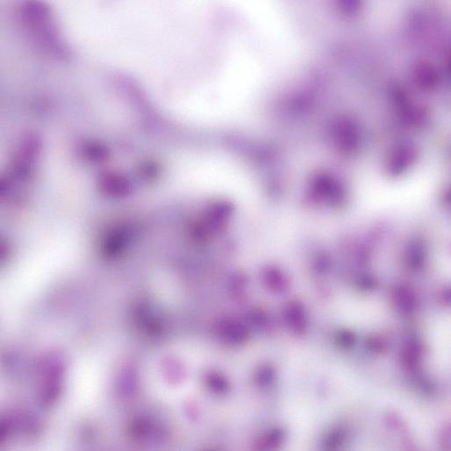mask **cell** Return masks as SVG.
<instances>
[{"label": "cell", "mask_w": 451, "mask_h": 451, "mask_svg": "<svg viewBox=\"0 0 451 451\" xmlns=\"http://www.w3.org/2000/svg\"><path fill=\"white\" fill-rule=\"evenodd\" d=\"M415 78L422 88L431 89L438 84L439 76L436 69L428 63H421L415 69Z\"/></svg>", "instance_id": "6da1fadb"}, {"label": "cell", "mask_w": 451, "mask_h": 451, "mask_svg": "<svg viewBox=\"0 0 451 451\" xmlns=\"http://www.w3.org/2000/svg\"><path fill=\"white\" fill-rule=\"evenodd\" d=\"M336 130L338 140L344 147L351 148L354 146L357 141V129L356 125L351 120H340L336 126Z\"/></svg>", "instance_id": "7a4b0ae2"}, {"label": "cell", "mask_w": 451, "mask_h": 451, "mask_svg": "<svg viewBox=\"0 0 451 451\" xmlns=\"http://www.w3.org/2000/svg\"><path fill=\"white\" fill-rule=\"evenodd\" d=\"M421 346L416 341H412L405 348L402 362L409 369H414L419 365L421 357Z\"/></svg>", "instance_id": "3957f363"}, {"label": "cell", "mask_w": 451, "mask_h": 451, "mask_svg": "<svg viewBox=\"0 0 451 451\" xmlns=\"http://www.w3.org/2000/svg\"><path fill=\"white\" fill-rule=\"evenodd\" d=\"M336 343L340 348L348 349L352 348L356 343V336L349 330H341L336 336Z\"/></svg>", "instance_id": "277c9868"}, {"label": "cell", "mask_w": 451, "mask_h": 451, "mask_svg": "<svg viewBox=\"0 0 451 451\" xmlns=\"http://www.w3.org/2000/svg\"><path fill=\"white\" fill-rule=\"evenodd\" d=\"M397 301L400 305V309L404 311H411L413 306V299L412 295L407 290L400 288L397 292Z\"/></svg>", "instance_id": "5b68a950"}, {"label": "cell", "mask_w": 451, "mask_h": 451, "mask_svg": "<svg viewBox=\"0 0 451 451\" xmlns=\"http://www.w3.org/2000/svg\"><path fill=\"white\" fill-rule=\"evenodd\" d=\"M366 347L374 353H383L387 350L386 341L379 336H370L366 340Z\"/></svg>", "instance_id": "8992f818"}, {"label": "cell", "mask_w": 451, "mask_h": 451, "mask_svg": "<svg viewBox=\"0 0 451 451\" xmlns=\"http://www.w3.org/2000/svg\"><path fill=\"white\" fill-rule=\"evenodd\" d=\"M344 441V433L342 430H335L332 432L327 440V446L328 449L335 450L339 449Z\"/></svg>", "instance_id": "52a82bcc"}, {"label": "cell", "mask_w": 451, "mask_h": 451, "mask_svg": "<svg viewBox=\"0 0 451 451\" xmlns=\"http://www.w3.org/2000/svg\"><path fill=\"white\" fill-rule=\"evenodd\" d=\"M340 5H341V9L344 11V13L354 14L360 9L361 3L357 1H343L340 3Z\"/></svg>", "instance_id": "ba28073f"}]
</instances>
